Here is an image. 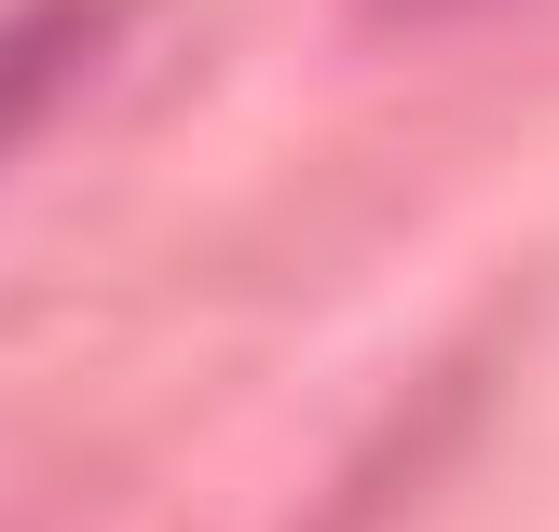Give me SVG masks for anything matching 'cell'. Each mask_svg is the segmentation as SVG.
Returning <instances> with one entry per match:
<instances>
[{
  "mask_svg": "<svg viewBox=\"0 0 559 532\" xmlns=\"http://www.w3.org/2000/svg\"><path fill=\"white\" fill-rule=\"evenodd\" d=\"M82 42H96V0H27V14H0V151L69 96Z\"/></svg>",
  "mask_w": 559,
  "mask_h": 532,
  "instance_id": "1",
  "label": "cell"
}]
</instances>
